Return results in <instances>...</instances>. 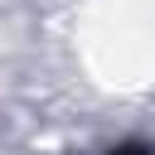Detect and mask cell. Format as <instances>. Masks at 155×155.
I'll list each match as a JSON object with an SVG mask.
<instances>
[{
  "instance_id": "cell-1",
  "label": "cell",
  "mask_w": 155,
  "mask_h": 155,
  "mask_svg": "<svg viewBox=\"0 0 155 155\" xmlns=\"http://www.w3.org/2000/svg\"><path fill=\"white\" fill-rule=\"evenodd\" d=\"M111 155H155V145H121V150H111Z\"/></svg>"
}]
</instances>
